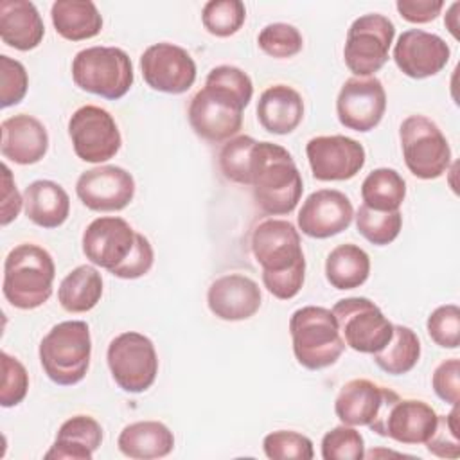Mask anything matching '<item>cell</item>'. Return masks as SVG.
<instances>
[{
	"instance_id": "cell-1",
	"label": "cell",
	"mask_w": 460,
	"mask_h": 460,
	"mask_svg": "<svg viewBox=\"0 0 460 460\" xmlns=\"http://www.w3.org/2000/svg\"><path fill=\"white\" fill-rule=\"evenodd\" d=\"M252 95L253 83L244 70L234 65L214 66L189 102V124L203 140L226 142L239 133Z\"/></svg>"
},
{
	"instance_id": "cell-2",
	"label": "cell",
	"mask_w": 460,
	"mask_h": 460,
	"mask_svg": "<svg viewBox=\"0 0 460 460\" xmlns=\"http://www.w3.org/2000/svg\"><path fill=\"white\" fill-rule=\"evenodd\" d=\"M250 248L262 268L264 288L279 300L296 296L305 280V259L296 226L286 219H262L252 230Z\"/></svg>"
},
{
	"instance_id": "cell-3",
	"label": "cell",
	"mask_w": 460,
	"mask_h": 460,
	"mask_svg": "<svg viewBox=\"0 0 460 460\" xmlns=\"http://www.w3.org/2000/svg\"><path fill=\"white\" fill-rule=\"evenodd\" d=\"M81 244L92 264L126 280L144 277L155 262L149 239L119 216L93 219L84 228Z\"/></svg>"
},
{
	"instance_id": "cell-4",
	"label": "cell",
	"mask_w": 460,
	"mask_h": 460,
	"mask_svg": "<svg viewBox=\"0 0 460 460\" xmlns=\"http://www.w3.org/2000/svg\"><path fill=\"white\" fill-rule=\"evenodd\" d=\"M250 187L257 207L268 216L291 214L304 192L302 174L291 153L273 142H255Z\"/></svg>"
},
{
	"instance_id": "cell-5",
	"label": "cell",
	"mask_w": 460,
	"mask_h": 460,
	"mask_svg": "<svg viewBox=\"0 0 460 460\" xmlns=\"http://www.w3.org/2000/svg\"><path fill=\"white\" fill-rule=\"evenodd\" d=\"M54 277L52 255L34 243H22L4 261L2 291L13 307L36 309L50 298Z\"/></svg>"
},
{
	"instance_id": "cell-6",
	"label": "cell",
	"mask_w": 460,
	"mask_h": 460,
	"mask_svg": "<svg viewBox=\"0 0 460 460\" xmlns=\"http://www.w3.org/2000/svg\"><path fill=\"white\" fill-rule=\"evenodd\" d=\"M40 363L47 377L59 386L84 379L92 358L90 327L83 320L56 323L40 341Z\"/></svg>"
},
{
	"instance_id": "cell-7",
	"label": "cell",
	"mask_w": 460,
	"mask_h": 460,
	"mask_svg": "<svg viewBox=\"0 0 460 460\" xmlns=\"http://www.w3.org/2000/svg\"><path fill=\"white\" fill-rule=\"evenodd\" d=\"M289 334L296 361L307 370L334 365L345 350L336 316L320 305H304L289 318Z\"/></svg>"
},
{
	"instance_id": "cell-8",
	"label": "cell",
	"mask_w": 460,
	"mask_h": 460,
	"mask_svg": "<svg viewBox=\"0 0 460 460\" xmlns=\"http://www.w3.org/2000/svg\"><path fill=\"white\" fill-rule=\"evenodd\" d=\"M72 79L88 93L117 101L133 86V63L119 47H88L72 59Z\"/></svg>"
},
{
	"instance_id": "cell-9",
	"label": "cell",
	"mask_w": 460,
	"mask_h": 460,
	"mask_svg": "<svg viewBox=\"0 0 460 460\" xmlns=\"http://www.w3.org/2000/svg\"><path fill=\"white\" fill-rule=\"evenodd\" d=\"M402 158L420 180H435L451 165V147L442 129L424 115H410L399 128Z\"/></svg>"
},
{
	"instance_id": "cell-10",
	"label": "cell",
	"mask_w": 460,
	"mask_h": 460,
	"mask_svg": "<svg viewBox=\"0 0 460 460\" xmlns=\"http://www.w3.org/2000/svg\"><path fill=\"white\" fill-rule=\"evenodd\" d=\"M108 368L113 381L129 394H142L156 379L158 356L153 341L137 331L115 336L106 350Z\"/></svg>"
},
{
	"instance_id": "cell-11",
	"label": "cell",
	"mask_w": 460,
	"mask_h": 460,
	"mask_svg": "<svg viewBox=\"0 0 460 460\" xmlns=\"http://www.w3.org/2000/svg\"><path fill=\"white\" fill-rule=\"evenodd\" d=\"M394 36L395 25L385 14L368 13L356 18L347 31L343 47L347 68L356 77L374 75L388 61Z\"/></svg>"
},
{
	"instance_id": "cell-12",
	"label": "cell",
	"mask_w": 460,
	"mask_h": 460,
	"mask_svg": "<svg viewBox=\"0 0 460 460\" xmlns=\"http://www.w3.org/2000/svg\"><path fill=\"white\" fill-rule=\"evenodd\" d=\"M437 422L438 415L426 401L402 399L397 392L388 388L385 401L368 428L399 444L415 446L426 444L433 435Z\"/></svg>"
},
{
	"instance_id": "cell-13",
	"label": "cell",
	"mask_w": 460,
	"mask_h": 460,
	"mask_svg": "<svg viewBox=\"0 0 460 460\" xmlns=\"http://www.w3.org/2000/svg\"><path fill=\"white\" fill-rule=\"evenodd\" d=\"M331 311L345 345L356 352L376 354L392 340L394 323L367 296L341 298Z\"/></svg>"
},
{
	"instance_id": "cell-14",
	"label": "cell",
	"mask_w": 460,
	"mask_h": 460,
	"mask_svg": "<svg viewBox=\"0 0 460 460\" xmlns=\"http://www.w3.org/2000/svg\"><path fill=\"white\" fill-rule=\"evenodd\" d=\"M68 137L77 158L90 164H102L113 158L122 146L113 115L95 104H84L70 115Z\"/></svg>"
},
{
	"instance_id": "cell-15",
	"label": "cell",
	"mask_w": 460,
	"mask_h": 460,
	"mask_svg": "<svg viewBox=\"0 0 460 460\" xmlns=\"http://www.w3.org/2000/svg\"><path fill=\"white\" fill-rule=\"evenodd\" d=\"M140 70L151 90L164 93H183L196 81V63L192 56L174 43H153L140 56Z\"/></svg>"
},
{
	"instance_id": "cell-16",
	"label": "cell",
	"mask_w": 460,
	"mask_h": 460,
	"mask_svg": "<svg viewBox=\"0 0 460 460\" xmlns=\"http://www.w3.org/2000/svg\"><path fill=\"white\" fill-rule=\"evenodd\" d=\"M386 110V92L376 75L349 77L336 97V115L352 131H372Z\"/></svg>"
},
{
	"instance_id": "cell-17",
	"label": "cell",
	"mask_w": 460,
	"mask_h": 460,
	"mask_svg": "<svg viewBox=\"0 0 460 460\" xmlns=\"http://www.w3.org/2000/svg\"><path fill=\"white\" fill-rule=\"evenodd\" d=\"M307 162L318 181H345L365 165V147L345 135L313 137L305 146Z\"/></svg>"
},
{
	"instance_id": "cell-18",
	"label": "cell",
	"mask_w": 460,
	"mask_h": 460,
	"mask_svg": "<svg viewBox=\"0 0 460 460\" xmlns=\"http://www.w3.org/2000/svg\"><path fill=\"white\" fill-rule=\"evenodd\" d=\"M75 194L90 210L117 212L131 203L135 180L131 172L119 165H99L77 178Z\"/></svg>"
},
{
	"instance_id": "cell-19",
	"label": "cell",
	"mask_w": 460,
	"mask_h": 460,
	"mask_svg": "<svg viewBox=\"0 0 460 460\" xmlns=\"http://www.w3.org/2000/svg\"><path fill=\"white\" fill-rule=\"evenodd\" d=\"M354 219L350 199L336 189L311 192L302 203L296 221L302 234L313 239H327L341 234Z\"/></svg>"
},
{
	"instance_id": "cell-20",
	"label": "cell",
	"mask_w": 460,
	"mask_h": 460,
	"mask_svg": "<svg viewBox=\"0 0 460 460\" xmlns=\"http://www.w3.org/2000/svg\"><path fill=\"white\" fill-rule=\"evenodd\" d=\"M451 56L449 45L433 32L422 29L404 31L394 45L397 68L411 79H426L442 72Z\"/></svg>"
},
{
	"instance_id": "cell-21",
	"label": "cell",
	"mask_w": 460,
	"mask_h": 460,
	"mask_svg": "<svg viewBox=\"0 0 460 460\" xmlns=\"http://www.w3.org/2000/svg\"><path fill=\"white\" fill-rule=\"evenodd\" d=\"M262 302L259 284L241 273L217 277L207 291V304L214 316L225 322L252 318Z\"/></svg>"
},
{
	"instance_id": "cell-22",
	"label": "cell",
	"mask_w": 460,
	"mask_h": 460,
	"mask_svg": "<svg viewBox=\"0 0 460 460\" xmlns=\"http://www.w3.org/2000/svg\"><path fill=\"white\" fill-rule=\"evenodd\" d=\"M0 131V151L4 158L20 165H32L47 155L49 133L36 117L27 113L7 117L2 120Z\"/></svg>"
},
{
	"instance_id": "cell-23",
	"label": "cell",
	"mask_w": 460,
	"mask_h": 460,
	"mask_svg": "<svg viewBox=\"0 0 460 460\" xmlns=\"http://www.w3.org/2000/svg\"><path fill=\"white\" fill-rule=\"evenodd\" d=\"M45 36L43 20L36 5L29 0L0 2V38L16 50L36 49Z\"/></svg>"
},
{
	"instance_id": "cell-24",
	"label": "cell",
	"mask_w": 460,
	"mask_h": 460,
	"mask_svg": "<svg viewBox=\"0 0 460 460\" xmlns=\"http://www.w3.org/2000/svg\"><path fill=\"white\" fill-rule=\"evenodd\" d=\"M259 124L273 135H289L304 119L302 95L288 84L268 86L257 101Z\"/></svg>"
},
{
	"instance_id": "cell-25",
	"label": "cell",
	"mask_w": 460,
	"mask_h": 460,
	"mask_svg": "<svg viewBox=\"0 0 460 460\" xmlns=\"http://www.w3.org/2000/svg\"><path fill=\"white\" fill-rule=\"evenodd\" d=\"M386 386L370 379L356 377L347 381L334 401V413L347 426H368L386 395Z\"/></svg>"
},
{
	"instance_id": "cell-26",
	"label": "cell",
	"mask_w": 460,
	"mask_h": 460,
	"mask_svg": "<svg viewBox=\"0 0 460 460\" xmlns=\"http://www.w3.org/2000/svg\"><path fill=\"white\" fill-rule=\"evenodd\" d=\"M102 442V428L90 415H74L66 419L45 453V458L56 460H92Z\"/></svg>"
},
{
	"instance_id": "cell-27",
	"label": "cell",
	"mask_w": 460,
	"mask_h": 460,
	"mask_svg": "<svg viewBox=\"0 0 460 460\" xmlns=\"http://www.w3.org/2000/svg\"><path fill=\"white\" fill-rule=\"evenodd\" d=\"M117 447L124 456L135 460L164 458L174 447V435L164 422L138 420L122 428Z\"/></svg>"
},
{
	"instance_id": "cell-28",
	"label": "cell",
	"mask_w": 460,
	"mask_h": 460,
	"mask_svg": "<svg viewBox=\"0 0 460 460\" xmlns=\"http://www.w3.org/2000/svg\"><path fill=\"white\" fill-rule=\"evenodd\" d=\"M25 216L41 228L61 226L70 214L66 190L52 180H36L23 190Z\"/></svg>"
},
{
	"instance_id": "cell-29",
	"label": "cell",
	"mask_w": 460,
	"mask_h": 460,
	"mask_svg": "<svg viewBox=\"0 0 460 460\" xmlns=\"http://www.w3.org/2000/svg\"><path fill=\"white\" fill-rule=\"evenodd\" d=\"M50 18L56 32L68 41L90 40L102 29V16L90 0H56Z\"/></svg>"
},
{
	"instance_id": "cell-30",
	"label": "cell",
	"mask_w": 460,
	"mask_h": 460,
	"mask_svg": "<svg viewBox=\"0 0 460 460\" xmlns=\"http://www.w3.org/2000/svg\"><path fill=\"white\" fill-rule=\"evenodd\" d=\"M370 275L368 253L352 243L332 248L325 259V279L336 289H354L367 282Z\"/></svg>"
},
{
	"instance_id": "cell-31",
	"label": "cell",
	"mask_w": 460,
	"mask_h": 460,
	"mask_svg": "<svg viewBox=\"0 0 460 460\" xmlns=\"http://www.w3.org/2000/svg\"><path fill=\"white\" fill-rule=\"evenodd\" d=\"M102 296V277L90 266L74 268L58 288V300L68 313H86L93 309Z\"/></svg>"
},
{
	"instance_id": "cell-32",
	"label": "cell",
	"mask_w": 460,
	"mask_h": 460,
	"mask_svg": "<svg viewBox=\"0 0 460 460\" xmlns=\"http://www.w3.org/2000/svg\"><path fill=\"white\" fill-rule=\"evenodd\" d=\"M406 198L404 178L390 167H377L361 183V199L372 210H399Z\"/></svg>"
},
{
	"instance_id": "cell-33",
	"label": "cell",
	"mask_w": 460,
	"mask_h": 460,
	"mask_svg": "<svg viewBox=\"0 0 460 460\" xmlns=\"http://www.w3.org/2000/svg\"><path fill=\"white\" fill-rule=\"evenodd\" d=\"M374 356V363L390 376L408 374L420 358V340L406 325L394 323L392 340L377 350Z\"/></svg>"
},
{
	"instance_id": "cell-34",
	"label": "cell",
	"mask_w": 460,
	"mask_h": 460,
	"mask_svg": "<svg viewBox=\"0 0 460 460\" xmlns=\"http://www.w3.org/2000/svg\"><path fill=\"white\" fill-rule=\"evenodd\" d=\"M356 217L358 232L376 246H386L397 239L402 228V214L401 210L381 212L372 210L367 205H359Z\"/></svg>"
},
{
	"instance_id": "cell-35",
	"label": "cell",
	"mask_w": 460,
	"mask_h": 460,
	"mask_svg": "<svg viewBox=\"0 0 460 460\" xmlns=\"http://www.w3.org/2000/svg\"><path fill=\"white\" fill-rule=\"evenodd\" d=\"M246 20V7L241 0H208L201 11V22L207 32L217 38L235 34Z\"/></svg>"
},
{
	"instance_id": "cell-36",
	"label": "cell",
	"mask_w": 460,
	"mask_h": 460,
	"mask_svg": "<svg viewBox=\"0 0 460 460\" xmlns=\"http://www.w3.org/2000/svg\"><path fill=\"white\" fill-rule=\"evenodd\" d=\"M255 138L237 135L225 142L219 151V169L223 176L239 185H250V160Z\"/></svg>"
},
{
	"instance_id": "cell-37",
	"label": "cell",
	"mask_w": 460,
	"mask_h": 460,
	"mask_svg": "<svg viewBox=\"0 0 460 460\" xmlns=\"http://www.w3.org/2000/svg\"><path fill=\"white\" fill-rule=\"evenodd\" d=\"M257 43L264 54L271 58L286 59V58L296 56L302 50L304 38L295 25L275 22L261 29L257 36Z\"/></svg>"
},
{
	"instance_id": "cell-38",
	"label": "cell",
	"mask_w": 460,
	"mask_h": 460,
	"mask_svg": "<svg viewBox=\"0 0 460 460\" xmlns=\"http://www.w3.org/2000/svg\"><path fill=\"white\" fill-rule=\"evenodd\" d=\"M262 449L271 460H311L314 456L311 438L291 429L268 433L262 440Z\"/></svg>"
},
{
	"instance_id": "cell-39",
	"label": "cell",
	"mask_w": 460,
	"mask_h": 460,
	"mask_svg": "<svg viewBox=\"0 0 460 460\" xmlns=\"http://www.w3.org/2000/svg\"><path fill=\"white\" fill-rule=\"evenodd\" d=\"M323 460H361L365 458V440L354 426L340 424L322 438Z\"/></svg>"
},
{
	"instance_id": "cell-40",
	"label": "cell",
	"mask_w": 460,
	"mask_h": 460,
	"mask_svg": "<svg viewBox=\"0 0 460 460\" xmlns=\"http://www.w3.org/2000/svg\"><path fill=\"white\" fill-rule=\"evenodd\" d=\"M426 329L429 338L442 349H456L460 343V309L456 304L438 305L429 313Z\"/></svg>"
},
{
	"instance_id": "cell-41",
	"label": "cell",
	"mask_w": 460,
	"mask_h": 460,
	"mask_svg": "<svg viewBox=\"0 0 460 460\" xmlns=\"http://www.w3.org/2000/svg\"><path fill=\"white\" fill-rule=\"evenodd\" d=\"M426 449L440 458L460 456V424H458V404H453L447 415H438L433 435L426 440Z\"/></svg>"
},
{
	"instance_id": "cell-42",
	"label": "cell",
	"mask_w": 460,
	"mask_h": 460,
	"mask_svg": "<svg viewBox=\"0 0 460 460\" xmlns=\"http://www.w3.org/2000/svg\"><path fill=\"white\" fill-rule=\"evenodd\" d=\"M2 358V383H0V404L4 408L18 406L29 390V374L25 367L5 350Z\"/></svg>"
},
{
	"instance_id": "cell-43",
	"label": "cell",
	"mask_w": 460,
	"mask_h": 460,
	"mask_svg": "<svg viewBox=\"0 0 460 460\" xmlns=\"http://www.w3.org/2000/svg\"><path fill=\"white\" fill-rule=\"evenodd\" d=\"M29 88V75L25 66L5 54L0 56V104L9 108L18 104Z\"/></svg>"
},
{
	"instance_id": "cell-44",
	"label": "cell",
	"mask_w": 460,
	"mask_h": 460,
	"mask_svg": "<svg viewBox=\"0 0 460 460\" xmlns=\"http://www.w3.org/2000/svg\"><path fill=\"white\" fill-rule=\"evenodd\" d=\"M431 386L438 399L447 404H458L460 399V359L449 358L442 361L431 376Z\"/></svg>"
},
{
	"instance_id": "cell-45",
	"label": "cell",
	"mask_w": 460,
	"mask_h": 460,
	"mask_svg": "<svg viewBox=\"0 0 460 460\" xmlns=\"http://www.w3.org/2000/svg\"><path fill=\"white\" fill-rule=\"evenodd\" d=\"M444 7L442 0H397L395 9L410 23L433 22Z\"/></svg>"
},
{
	"instance_id": "cell-46",
	"label": "cell",
	"mask_w": 460,
	"mask_h": 460,
	"mask_svg": "<svg viewBox=\"0 0 460 460\" xmlns=\"http://www.w3.org/2000/svg\"><path fill=\"white\" fill-rule=\"evenodd\" d=\"M23 207V196H20L16 183L13 180L11 169L4 164L2 165V216L0 223L2 226L14 221Z\"/></svg>"
}]
</instances>
